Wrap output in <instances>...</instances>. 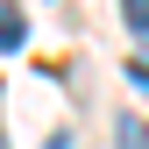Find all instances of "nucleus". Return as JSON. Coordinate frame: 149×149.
I'll return each instance as SVG.
<instances>
[{
    "label": "nucleus",
    "mask_w": 149,
    "mask_h": 149,
    "mask_svg": "<svg viewBox=\"0 0 149 149\" xmlns=\"http://www.w3.org/2000/svg\"><path fill=\"white\" fill-rule=\"evenodd\" d=\"M128 85H142V92H149V64H128Z\"/></svg>",
    "instance_id": "20e7f679"
},
{
    "label": "nucleus",
    "mask_w": 149,
    "mask_h": 149,
    "mask_svg": "<svg viewBox=\"0 0 149 149\" xmlns=\"http://www.w3.org/2000/svg\"><path fill=\"white\" fill-rule=\"evenodd\" d=\"M121 149H149V121H128L121 114Z\"/></svg>",
    "instance_id": "f03ea898"
},
{
    "label": "nucleus",
    "mask_w": 149,
    "mask_h": 149,
    "mask_svg": "<svg viewBox=\"0 0 149 149\" xmlns=\"http://www.w3.org/2000/svg\"><path fill=\"white\" fill-rule=\"evenodd\" d=\"M121 14H128V29L149 36V0H121Z\"/></svg>",
    "instance_id": "7ed1b4c3"
},
{
    "label": "nucleus",
    "mask_w": 149,
    "mask_h": 149,
    "mask_svg": "<svg viewBox=\"0 0 149 149\" xmlns=\"http://www.w3.org/2000/svg\"><path fill=\"white\" fill-rule=\"evenodd\" d=\"M22 43H29V22L7 7V0H0V50H22Z\"/></svg>",
    "instance_id": "f257e3e1"
}]
</instances>
